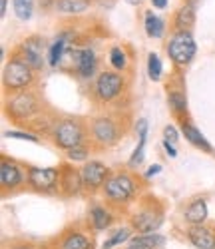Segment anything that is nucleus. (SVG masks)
Segmentation results:
<instances>
[{
    "label": "nucleus",
    "instance_id": "nucleus-30",
    "mask_svg": "<svg viewBox=\"0 0 215 249\" xmlns=\"http://www.w3.org/2000/svg\"><path fill=\"white\" fill-rule=\"evenodd\" d=\"M68 158L72 160V161H82V160H86L88 158V150L86 148H72V150H68Z\"/></svg>",
    "mask_w": 215,
    "mask_h": 249
},
{
    "label": "nucleus",
    "instance_id": "nucleus-13",
    "mask_svg": "<svg viewBox=\"0 0 215 249\" xmlns=\"http://www.w3.org/2000/svg\"><path fill=\"white\" fill-rule=\"evenodd\" d=\"M22 50H24L26 64L30 68H42V42H38L36 38H30L24 42Z\"/></svg>",
    "mask_w": 215,
    "mask_h": 249
},
{
    "label": "nucleus",
    "instance_id": "nucleus-20",
    "mask_svg": "<svg viewBox=\"0 0 215 249\" xmlns=\"http://www.w3.org/2000/svg\"><path fill=\"white\" fill-rule=\"evenodd\" d=\"M161 243H163V237H160V235H156V233H145V235H142V237H138V239L132 241V245L149 247V249H156V247L161 245Z\"/></svg>",
    "mask_w": 215,
    "mask_h": 249
},
{
    "label": "nucleus",
    "instance_id": "nucleus-7",
    "mask_svg": "<svg viewBox=\"0 0 215 249\" xmlns=\"http://www.w3.org/2000/svg\"><path fill=\"white\" fill-rule=\"evenodd\" d=\"M106 176H108V168L100 161L86 163L84 170H82V181H84L86 188H98V185L104 183Z\"/></svg>",
    "mask_w": 215,
    "mask_h": 249
},
{
    "label": "nucleus",
    "instance_id": "nucleus-31",
    "mask_svg": "<svg viewBox=\"0 0 215 249\" xmlns=\"http://www.w3.org/2000/svg\"><path fill=\"white\" fill-rule=\"evenodd\" d=\"M143 146H145V138H140V146L136 148V152H134V156H132V160H130L132 165H136V163L142 161V158H143Z\"/></svg>",
    "mask_w": 215,
    "mask_h": 249
},
{
    "label": "nucleus",
    "instance_id": "nucleus-29",
    "mask_svg": "<svg viewBox=\"0 0 215 249\" xmlns=\"http://www.w3.org/2000/svg\"><path fill=\"white\" fill-rule=\"evenodd\" d=\"M110 62H112L114 68L124 70V68H125V54H124L120 48H112V52H110Z\"/></svg>",
    "mask_w": 215,
    "mask_h": 249
},
{
    "label": "nucleus",
    "instance_id": "nucleus-2",
    "mask_svg": "<svg viewBox=\"0 0 215 249\" xmlns=\"http://www.w3.org/2000/svg\"><path fill=\"white\" fill-rule=\"evenodd\" d=\"M32 70L26 62H20V60H12L6 64L2 80H4V86L10 90H20V88H26L30 82H32Z\"/></svg>",
    "mask_w": 215,
    "mask_h": 249
},
{
    "label": "nucleus",
    "instance_id": "nucleus-27",
    "mask_svg": "<svg viewBox=\"0 0 215 249\" xmlns=\"http://www.w3.org/2000/svg\"><path fill=\"white\" fill-rule=\"evenodd\" d=\"M169 106L174 108V112H185L187 102L179 92H174V94H169Z\"/></svg>",
    "mask_w": 215,
    "mask_h": 249
},
{
    "label": "nucleus",
    "instance_id": "nucleus-40",
    "mask_svg": "<svg viewBox=\"0 0 215 249\" xmlns=\"http://www.w3.org/2000/svg\"><path fill=\"white\" fill-rule=\"evenodd\" d=\"M16 249H32V247H16Z\"/></svg>",
    "mask_w": 215,
    "mask_h": 249
},
{
    "label": "nucleus",
    "instance_id": "nucleus-12",
    "mask_svg": "<svg viewBox=\"0 0 215 249\" xmlns=\"http://www.w3.org/2000/svg\"><path fill=\"white\" fill-rule=\"evenodd\" d=\"M189 241L197 249H215V235L203 225L189 227Z\"/></svg>",
    "mask_w": 215,
    "mask_h": 249
},
{
    "label": "nucleus",
    "instance_id": "nucleus-24",
    "mask_svg": "<svg viewBox=\"0 0 215 249\" xmlns=\"http://www.w3.org/2000/svg\"><path fill=\"white\" fill-rule=\"evenodd\" d=\"M92 221H94V225L98 227V230H106V227L110 225V213H108L106 210H102V207H94L92 210Z\"/></svg>",
    "mask_w": 215,
    "mask_h": 249
},
{
    "label": "nucleus",
    "instance_id": "nucleus-18",
    "mask_svg": "<svg viewBox=\"0 0 215 249\" xmlns=\"http://www.w3.org/2000/svg\"><path fill=\"white\" fill-rule=\"evenodd\" d=\"M145 32L152 38H160L163 34V20L158 18L154 12H147L145 14Z\"/></svg>",
    "mask_w": 215,
    "mask_h": 249
},
{
    "label": "nucleus",
    "instance_id": "nucleus-15",
    "mask_svg": "<svg viewBox=\"0 0 215 249\" xmlns=\"http://www.w3.org/2000/svg\"><path fill=\"white\" fill-rule=\"evenodd\" d=\"M185 219L191 225H201L207 219V205L203 199H196L187 210H185Z\"/></svg>",
    "mask_w": 215,
    "mask_h": 249
},
{
    "label": "nucleus",
    "instance_id": "nucleus-17",
    "mask_svg": "<svg viewBox=\"0 0 215 249\" xmlns=\"http://www.w3.org/2000/svg\"><path fill=\"white\" fill-rule=\"evenodd\" d=\"M183 134H185V138L193 143V146H197V148H201V150H205V152H211V146L207 143V140L201 136V132H199L197 128L189 126V124H183Z\"/></svg>",
    "mask_w": 215,
    "mask_h": 249
},
{
    "label": "nucleus",
    "instance_id": "nucleus-36",
    "mask_svg": "<svg viewBox=\"0 0 215 249\" xmlns=\"http://www.w3.org/2000/svg\"><path fill=\"white\" fill-rule=\"evenodd\" d=\"M152 4H154L156 8H165V6H167V0H152Z\"/></svg>",
    "mask_w": 215,
    "mask_h": 249
},
{
    "label": "nucleus",
    "instance_id": "nucleus-4",
    "mask_svg": "<svg viewBox=\"0 0 215 249\" xmlns=\"http://www.w3.org/2000/svg\"><path fill=\"white\" fill-rule=\"evenodd\" d=\"M106 196L110 199H116V201H125L130 199L136 185H134V179L125 174H120V176H114L106 181Z\"/></svg>",
    "mask_w": 215,
    "mask_h": 249
},
{
    "label": "nucleus",
    "instance_id": "nucleus-14",
    "mask_svg": "<svg viewBox=\"0 0 215 249\" xmlns=\"http://www.w3.org/2000/svg\"><path fill=\"white\" fill-rule=\"evenodd\" d=\"M0 181H2L4 188H14V185L22 181V174H20L18 165L2 161V165H0Z\"/></svg>",
    "mask_w": 215,
    "mask_h": 249
},
{
    "label": "nucleus",
    "instance_id": "nucleus-32",
    "mask_svg": "<svg viewBox=\"0 0 215 249\" xmlns=\"http://www.w3.org/2000/svg\"><path fill=\"white\" fill-rule=\"evenodd\" d=\"M6 138H18V140H30V142H38V138H34L32 134H22V132H6Z\"/></svg>",
    "mask_w": 215,
    "mask_h": 249
},
{
    "label": "nucleus",
    "instance_id": "nucleus-28",
    "mask_svg": "<svg viewBox=\"0 0 215 249\" xmlns=\"http://www.w3.org/2000/svg\"><path fill=\"white\" fill-rule=\"evenodd\" d=\"M84 181H82V174H76V172H68L66 174V185H68V192L72 194H76L78 190H80V185H82Z\"/></svg>",
    "mask_w": 215,
    "mask_h": 249
},
{
    "label": "nucleus",
    "instance_id": "nucleus-6",
    "mask_svg": "<svg viewBox=\"0 0 215 249\" xmlns=\"http://www.w3.org/2000/svg\"><path fill=\"white\" fill-rule=\"evenodd\" d=\"M36 110H38V102H36V98H34L30 92L18 94V96L8 104V112H10L14 118H18V120L30 118Z\"/></svg>",
    "mask_w": 215,
    "mask_h": 249
},
{
    "label": "nucleus",
    "instance_id": "nucleus-11",
    "mask_svg": "<svg viewBox=\"0 0 215 249\" xmlns=\"http://www.w3.org/2000/svg\"><path fill=\"white\" fill-rule=\"evenodd\" d=\"M94 138L100 142V143H106V146H110L118 140V130L114 126L112 120H96L94 122Z\"/></svg>",
    "mask_w": 215,
    "mask_h": 249
},
{
    "label": "nucleus",
    "instance_id": "nucleus-9",
    "mask_svg": "<svg viewBox=\"0 0 215 249\" xmlns=\"http://www.w3.org/2000/svg\"><path fill=\"white\" fill-rule=\"evenodd\" d=\"M28 178H30V183L34 185V188L50 190L58 179V172L52 170V168H34V170H30Z\"/></svg>",
    "mask_w": 215,
    "mask_h": 249
},
{
    "label": "nucleus",
    "instance_id": "nucleus-26",
    "mask_svg": "<svg viewBox=\"0 0 215 249\" xmlns=\"http://www.w3.org/2000/svg\"><path fill=\"white\" fill-rule=\"evenodd\" d=\"M127 237H130V230H118L110 239L108 241H104V249H112V247H116V245H120L122 241H125Z\"/></svg>",
    "mask_w": 215,
    "mask_h": 249
},
{
    "label": "nucleus",
    "instance_id": "nucleus-34",
    "mask_svg": "<svg viewBox=\"0 0 215 249\" xmlns=\"http://www.w3.org/2000/svg\"><path fill=\"white\" fill-rule=\"evenodd\" d=\"M163 148H165V152H167V156H169V158H176V156H178L176 148H174V146H171V142L163 140Z\"/></svg>",
    "mask_w": 215,
    "mask_h": 249
},
{
    "label": "nucleus",
    "instance_id": "nucleus-39",
    "mask_svg": "<svg viewBox=\"0 0 215 249\" xmlns=\"http://www.w3.org/2000/svg\"><path fill=\"white\" fill-rule=\"evenodd\" d=\"M130 249H149V247H140V245H130Z\"/></svg>",
    "mask_w": 215,
    "mask_h": 249
},
{
    "label": "nucleus",
    "instance_id": "nucleus-25",
    "mask_svg": "<svg viewBox=\"0 0 215 249\" xmlns=\"http://www.w3.org/2000/svg\"><path fill=\"white\" fill-rule=\"evenodd\" d=\"M64 46H66V36H60L56 42L52 44V48H50V64L52 66H56L58 62H60L62 52H64Z\"/></svg>",
    "mask_w": 215,
    "mask_h": 249
},
{
    "label": "nucleus",
    "instance_id": "nucleus-8",
    "mask_svg": "<svg viewBox=\"0 0 215 249\" xmlns=\"http://www.w3.org/2000/svg\"><path fill=\"white\" fill-rule=\"evenodd\" d=\"M72 58H74V64H76V70L82 78H90L96 70V58H94V52L92 50H76L72 52Z\"/></svg>",
    "mask_w": 215,
    "mask_h": 249
},
{
    "label": "nucleus",
    "instance_id": "nucleus-5",
    "mask_svg": "<svg viewBox=\"0 0 215 249\" xmlns=\"http://www.w3.org/2000/svg\"><path fill=\"white\" fill-rule=\"evenodd\" d=\"M124 88V80L120 74L114 72H104L100 74L98 82H96V94L100 100H112L116 98Z\"/></svg>",
    "mask_w": 215,
    "mask_h": 249
},
{
    "label": "nucleus",
    "instance_id": "nucleus-16",
    "mask_svg": "<svg viewBox=\"0 0 215 249\" xmlns=\"http://www.w3.org/2000/svg\"><path fill=\"white\" fill-rule=\"evenodd\" d=\"M90 6L88 0H56V8L58 12L64 14H82Z\"/></svg>",
    "mask_w": 215,
    "mask_h": 249
},
{
    "label": "nucleus",
    "instance_id": "nucleus-37",
    "mask_svg": "<svg viewBox=\"0 0 215 249\" xmlns=\"http://www.w3.org/2000/svg\"><path fill=\"white\" fill-rule=\"evenodd\" d=\"M6 4H8V0H0V16L6 14Z\"/></svg>",
    "mask_w": 215,
    "mask_h": 249
},
{
    "label": "nucleus",
    "instance_id": "nucleus-33",
    "mask_svg": "<svg viewBox=\"0 0 215 249\" xmlns=\"http://www.w3.org/2000/svg\"><path fill=\"white\" fill-rule=\"evenodd\" d=\"M163 136H165V140L167 142H178V130L174 128V126H165V130H163Z\"/></svg>",
    "mask_w": 215,
    "mask_h": 249
},
{
    "label": "nucleus",
    "instance_id": "nucleus-35",
    "mask_svg": "<svg viewBox=\"0 0 215 249\" xmlns=\"http://www.w3.org/2000/svg\"><path fill=\"white\" fill-rule=\"evenodd\" d=\"M160 172H161V165H158V163H156V165H152V168L147 170V174H145V176L149 178V176H156V174H160Z\"/></svg>",
    "mask_w": 215,
    "mask_h": 249
},
{
    "label": "nucleus",
    "instance_id": "nucleus-22",
    "mask_svg": "<svg viewBox=\"0 0 215 249\" xmlns=\"http://www.w3.org/2000/svg\"><path fill=\"white\" fill-rule=\"evenodd\" d=\"M147 74L154 82H158L161 78V62H160V56L158 54H149V60H147Z\"/></svg>",
    "mask_w": 215,
    "mask_h": 249
},
{
    "label": "nucleus",
    "instance_id": "nucleus-38",
    "mask_svg": "<svg viewBox=\"0 0 215 249\" xmlns=\"http://www.w3.org/2000/svg\"><path fill=\"white\" fill-rule=\"evenodd\" d=\"M125 2H127V4H134V6H138V4L142 2V0H125Z\"/></svg>",
    "mask_w": 215,
    "mask_h": 249
},
{
    "label": "nucleus",
    "instance_id": "nucleus-19",
    "mask_svg": "<svg viewBox=\"0 0 215 249\" xmlns=\"http://www.w3.org/2000/svg\"><path fill=\"white\" fill-rule=\"evenodd\" d=\"M193 20H196V12H193V6L191 4H187V6L179 8V12L176 16V26L179 30H187L193 24Z\"/></svg>",
    "mask_w": 215,
    "mask_h": 249
},
{
    "label": "nucleus",
    "instance_id": "nucleus-10",
    "mask_svg": "<svg viewBox=\"0 0 215 249\" xmlns=\"http://www.w3.org/2000/svg\"><path fill=\"white\" fill-rule=\"evenodd\" d=\"M161 223V215L156 213L154 210H143L140 213H136L134 217V225H136V230L142 231V233H152L156 231L158 227Z\"/></svg>",
    "mask_w": 215,
    "mask_h": 249
},
{
    "label": "nucleus",
    "instance_id": "nucleus-21",
    "mask_svg": "<svg viewBox=\"0 0 215 249\" xmlns=\"http://www.w3.org/2000/svg\"><path fill=\"white\" fill-rule=\"evenodd\" d=\"M62 249H90V241L86 239L84 235H78V233H72L66 241H64Z\"/></svg>",
    "mask_w": 215,
    "mask_h": 249
},
{
    "label": "nucleus",
    "instance_id": "nucleus-23",
    "mask_svg": "<svg viewBox=\"0 0 215 249\" xmlns=\"http://www.w3.org/2000/svg\"><path fill=\"white\" fill-rule=\"evenodd\" d=\"M14 12L20 20H28L32 16V0H14Z\"/></svg>",
    "mask_w": 215,
    "mask_h": 249
},
{
    "label": "nucleus",
    "instance_id": "nucleus-3",
    "mask_svg": "<svg viewBox=\"0 0 215 249\" xmlns=\"http://www.w3.org/2000/svg\"><path fill=\"white\" fill-rule=\"evenodd\" d=\"M82 138H84V132L80 128V124L74 122V120H64L56 126V132H54V140L60 148H66V150H72V148H78L82 143Z\"/></svg>",
    "mask_w": 215,
    "mask_h": 249
},
{
    "label": "nucleus",
    "instance_id": "nucleus-1",
    "mask_svg": "<svg viewBox=\"0 0 215 249\" xmlns=\"http://www.w3.org/2000/svg\"><path fill=\"white\" fill-rule=\"evenodd\" d=\"M167 54L179 66L189 64L191 58L196 56V42H193V36L189 34V30H178L171 36L167 44Z\"/></svg>",
    "mask_w": 215,
    "mask_h": 249
}]
</instances>
